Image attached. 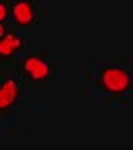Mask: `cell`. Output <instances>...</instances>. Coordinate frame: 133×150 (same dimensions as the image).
<instances>
[{"instance_id":"3","label":"cell","mask_w":133,"mask_h":150,"mask_svg":"<svg viewBox=\"0 0 133 150\" xmlns=\"http://www.w3.org/2000/svg\"><path fill=\"white\" fill-rule=\"evenodd\" d=\"M17 97H18V85H17V82L12 80V79H7L2 83V88H0V108L2 110L8 108L17 100Z\"/></svg>"},{"instance_id":"1","label":"cell","mask_w":133,"mask_h":150,"mask_svg":"<svg viewBox=\"0 0 133 150\" xmlns=\"http://www.w3.org/2000/svg\"><path fill=\"white\" fill-rule=\"evenodd\" d=\"M130 74L127 70L120 69V67H110L105 69L101 74V85L105 87L106 90L113 92V93H122L130 87Z\"/></svg>"},{"instance_id":"4","label":"cell","mask_w":133,"mask_h":150,"mask_svg":"<svg viewBox=\"0 0 133 150\" xmlns=\"http://www.w3.org/2000/svg\"><path fill=\"white\" fill-rule=\"evenodd\" d=\"M13 18L17 23L27 25L33 20V8L28 2H17L13 5Z\"/></svg>"},{"instance_id":"6","label":"cell","mask_w":133,"mask_h":150,"mask_svg":"<svg viewBox=\"0 0 133 150\" xmlns=\"http://www.w3.org/2000/svg\"><path fill=\"white\" fill-rule=\"evenodd\" d=\"M7 17V7L5 4H0V22H4Z\"/></svg>"},{"instance_id":"5","label":"cell","mask_w":133,"mask_h":150,"mask_svg":"<svg viewBox=\"0 0 133 150\" xmlns=\"http://www.w3.org/2000/svg\"><path fill=\"white\" fill-rule=\"evenodd\" d=\"M22 47V40L13 33H7L5 37H2L0 40V55L2 57H8L13 52H17Z\"/></svg>"},{"instance_id":"2","label":"cell","mask_w":133,"mask_h":150,"mask_svg":"<svg viewBox=\"0 0 133 150\" xmlns=\"http://www.w3.org/2000/svg\"><path fill=\"white\" fill-rule=\"evenodd\" d=\"M23 70L32 80H45L50 74V65L37 55H30L23 62Z\"/></svg>"}]
</instances>
